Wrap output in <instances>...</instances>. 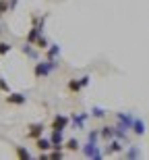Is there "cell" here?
<instances>
[{
  "instance_id": "6da1fadb",
  "label": "cell",
  "mask_w": 149,
  "mask_h": 160,
  "mask_svg": "<svg viewBox=\"0 0 149 160\" xmlns=\"http://www.w3.org/2000/svg\"><path fill=\"white\" fill-rule=\"evenodd\" d=\"M58 69V62L56 60H40V62H35V67H33V75H35V79H44L48 77L50 73H54Z\"/></svg>"
},
{
  "instance_id": "7a4b0ae2",
  "label": "cell",
  "mask_w": 149,
  "mask_h": 160,
  "mask_svg": "<svg viewBox=\"0 0 149 160\" xmlns=\"http://www.w3.org/2000/svg\"><path fill=\"white\" fill-rule=\"evenodd\" d=\"M68 125H71V117H66V114H56V117L52 119V125H50V127H52L54 131H64Z\"/></svg>"
},
{
  "instance_id": "3957f363",
  "label": "cell",
  "mask_w": 149,
  "mask_h": 160,
  "mask_svg": "<svg viewBox=\"0 0 149 160\" xmlns=\"http://www.w3.org/2000/svg\"><path fill=\"white\" fill-rule=\"evenodd\" d=\"M83 154L87 156V158H101V152H100V148H97V142H89L87 139V143L83 146Z\"/></svg>"
},
{
  "instance_id": "277c9868",
  "label": "cell",
  "mask_w": 149,
  "mask_h": 160,
  "mask_svg": "<svg viewBox=\"0 0 149 160\" xmlns=\"http://www.w3.org/2000/svg\"><path fill=\"white\" fill-rule=\"evenodd\" d=\"M6 104H12V106H23L25 102H27V96L25 94H12V92H8V96L4 98Z\"/></svg>"
},
{
  "instance_id": "5b68a950",
  "label": "cell",
  "mask_w": 149,
  "mask_h": 160,
  "mask_svg": "<svg viewBox=\"0 0 149 160\" xmlns=\"http://www.w3.org/2000/svg\"><path fill=\"white\" fill-rule=\"evenodd\" d=\"M44 129H46V125H44V123H33V125H29L27 137H29V139H37V137L44 135Z\"/></svg>"
},
{
  "instance_id": "8992f818",
  "label": "cell",
  "mask_w": 149,
  "mask_h": 160,
  "mask_svg": "<svg viewBox=\"0 0 149 160\" xmlns=\"http://www.w3.org/2000/svg\"><path fill=\"white\" fill-rule=\"evenodd\" d=\"M50 142H52V148H64V131H54L52 129Z\"/></svg>"
},
{
  "instance_id": "52a82bcc",
  "label": "cell",
  "mask_w": 149,
  "mask_h": 160,
  "mask_svg": "<svg viewBox=\"0 0 149 160\" xmlns=\"http://www.w3.org/2000/svg\"><path fill=\"white\" fill-rule=\"evenodd\" d=\"M89 119V114L83 112V114H72L71 117V123H72V129H83L85 127V121Z\"/></svg>"
},
{
  "instance_id": "ba28073f",
  "label": "cell",
  "mask_w": 149,
  "mask_h": 160,
  "mask_svg": "<svg viewBox=\"0 0 149 160\" xmlns=\"http://www.w3.org/2000/svg\"><path fill=\"white\" fill-rule=\"evenodd\" d=\"M35 148L40 150V152H50L52 150V142H50V137H37L35 139Z\"/></svg>"
},
{
  "instance_id": "9c48e42d",
  "label": "cell",
  "mask_w": 149,
  "mask_h": 160,
  "mask_svg": "<svg viewBox=\"0 0 149 160\" xmlns=\"http://www.w3.org/2000/svg\"><path fill=\"white\" fill-rule=\"evenodd\" d=\"M100 137L104 139V142L114 139V127H112V125H104V127L100 129Z\"/></svg>"
},
{
  "instance_id": "30bf717a",
  "label": "cell",
  "mask_w": 149,
  "mask_h": 160,
  "mask_svg": "<svg viewBox=\"0 0 149 160\" xmlns=\"http://www.w3.org/2000/svg\"><path fill=\"white\" fill-rule=\"evenodd\" d=\"M66 89H68L71 94H79V92L83 89V83H81V79H68V83H66Z\"/></svg>"
},
{
  "instance_id": "8fae6325",
  "label": "cell",
  "mask_w": 149,
  "mask_h": 160,
  "mask_svg": "<svg viewBox=\"0 0 149 160\" xmlns=\"http://www.w3.org/2000/svg\"><path fill=\"white\" fill-rule=\"evenodd\" d=\"M116 152H122V143L116 142V139H110L106 148V154H116Z\"/></svg>"
},
{
  "instance_id": "7c38bea8",
  "label": "cell",
  "mask_w": 149,
  "mask_h": 160,
  "mask_svg": "<svg viewBox=\"0 0 149 160\" xmlns=\"http://www.w3.org/2000/svg\"><path fill=\"white\" fill-rule=\"evenodd\" d=\"M58 54H60V46H56V44H52V46L46 48V58L56 60V58H58Z\"/></svg>"
},
{
  "instance_id": "4fadbf2b",
  "label": "cell",
  "mask_w": 149,
  "mask_h": 160,
  "mask_svg": "<svg viewBox=\"0 0 149 160\" xmlns=\"http://www.w3.org/2000/svg\"><path fill=\"white\" fill-rule=\"evenodd\" d=\"M64 148L68 150V152H79V150H81V146H79V139L71 137V139H66V142H64Z\"/></svg>"
},
{
  "instance_id": "5bb4252c",
  "label": "cell",
  "mask_w": 149,
  "mask_h": 160,
  "mask_svg": "<svg viewBox=\"0 0 149 160\" xmlns=\"http://www.w3.org/2000/svg\"><path fill=\"white\" fill-rule=\"evenodd\" d=\"M131 131H135L137 135H143V133H145V123H143L141 119H135V121H133V127H131Z\"/></svg>"
},
{
  "instance_id": "9a60e30c",
  "label": "cell",
  "mask_w": 149,
  "mask_h": 160,
  "mask_svg": "<svg viewBox=\"0 0 149 160\" xmlns=\"http://www.w3.org/2000/svg\"><path fill=\"white\" fill-rule=\"evenodd\" d=\"M15 152H17V156H19V158H25V160H29V158H31L29 150H25L23 146H17V148H15Z\"/></svg>"
},
{
  "instance_id": "2e32d148",
  "label": "cell",
  "mask_w": 149,
  "mask_h": 160,
  "mask_svg": "<svg viewBox=\"0 0 149 160\" xmlns=\"http://www.w3.org/2000/svg\"><path fill=\"white\" fill-rule=\"evenodd\" d=\"M35 46L40 48V50H46V48L50 46V42H48V38H44V33H42V36H40V38H37V40H35Z\"/></svg>"
},
{
  "instance_id": "e0dca14e",
  "label": "cell",
  "mask_w": 149,
  "mask_h": 160,
  "mask_svg": "<svg viewBox=\"0 0 149 160\" xmlns=\"http://www.w3.org/2000/svg\"><path fill=\"white\" fill-rule=\"evenodd\" d=\"M31 46H33V44H25V46H21V50H23L27 56H31V58H37V52H35Z\"/></svg>"
},
{
  "instance_id": "ac0fdd59",
  "label": "cell",
  "mask_w": 149,
  "mask_h": 160,
  "mask_svg": "<svg viewBox=\"0 0 149 160\" xmlns=\"http://www.w3.org/2000/svg\"><path fill=\"white\" fill-rule=\"evenodd\" d=\"M11 50H12V44H8V42H0V56L8 54Z\"/></svg>"
},
{
  "instance_id": "d6986e66",
  "label": "cell",
  "mask_w": 149,
  "mask_h": 160,
  "mask_svg": "<svg viewBox=\"0 0 149 160\" xmlns=\"http://www.w3.org/2000/svg\"><path fill=\"white\" fill-rule=\"evenodd\" d=\"M91 117H95V119H104V117H106V110H104V108H93V110H91Z\"/></svg>"
},
{
  "instance_id": "ffe728a7",
  "label": "cell",
  "mask_w": 149,
  "mask_h": 160,
  "mask_svg": "<svg viewBox=\"0 0 149 160\" xmlns=\"http://www.w3.org/2000/svg\"><path fill=\"white\" fill-rule=\"evenodd\" d=\"M11 11V6H8V0H0V17L4 15V12Z\"/></svg>"
},
{
  "instance_id": "44dd1931",
  "label": "cell",
  "mask_w": 149,
  "mask_h": 160,
  "mask_svg": "<svg viewBox=\"0 0 149 160\" xmlns=\"http://www.w3.org/2000/svg\"><path fill=\"white\" fill-rule=\"evenodd\" d=\"M137 156H141V152H139V148H135V146L126 152V158H137Z\"/></svg>"
},
{
  "instance_id": "7402d4cb",
  "label": "cell",
  "mask_w": 149,
  "mask_h": 160,
  "mask_svg": "<svg viewBox=\"0 0 149 160\" xmlns=\"http://www.w3.org/2000/svg\"><path fill=\"white\" fill-rule=\"evenodd\" d=\"M87 139H89V142H97V139H100V129H95V131H89V135H87Z\"/></svg>"
},
{
  "instance_id": "603a6c76",
  "label": "cell",
  "mask_w": 149,
  "mask_h": 160,
  "mask_svg": "<svg viewBox=\"0 0 149 160\" xmlns=\"http://www.w3.org/2000/svg\"><path fill=\"white\" fill-rule=\"evenodd\" d=\"M0 92H6V94L11 92V89H8V83H6V81H4L2 77H0Z\"/></svg>"
}]
</instances>
